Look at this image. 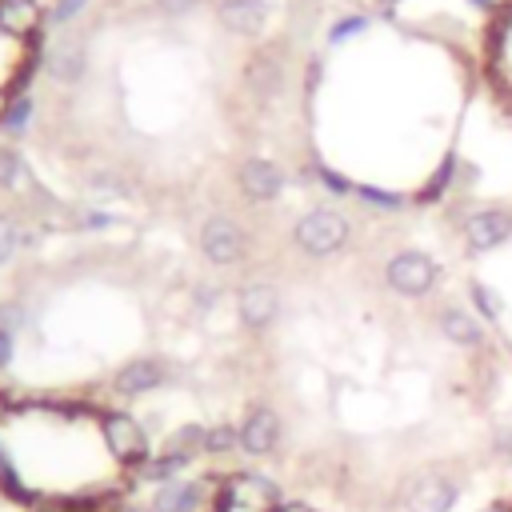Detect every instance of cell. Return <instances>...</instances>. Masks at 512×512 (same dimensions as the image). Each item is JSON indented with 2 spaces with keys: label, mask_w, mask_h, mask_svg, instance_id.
Instances as JSON below:
<instances>
[{
  "label": "cell",
  "mask_w": 512,
  "mask_h": 512,
  "mask_svg": "<svg viewBox=\"0 0 512 512\" xmlns=\"http://www.w3.org/2000/svg\"><path fill=\"white\" fill-rule=\"evenodd\" d=\"M288 240H292V248H296L300 256H308V260H328V256H336V252L348 248V240H352V220H348L340 208H332V204H316V208H304V212L292 220Z\"/></svg>",
  "instance_id": "cell-1"
},
{
  "label": "cell",
  "mask_w": 512,
  "mask_h": 512,
  "mask_svg": "<svg viewBox=\"0 0 512 512\" xmlns=\"http://www.w3.org/2000/svg\"><path fill=\"white\" fill-rule=\"evenodd\" d=\"M440 260L424 248H396L388 260H384V284L392 296L400 300H424L440 288Z\"/></svg>",
  "instance_id": "cell-2"
},
{
  "label": "cell",
  "mask_w": 512,
  "mask_h": 512,
  "mask_svg": "<svg viewBox=\"0 0 512 512\" xmlns=\"http://www.w3.org/2000/svg\"><path fill=\"white\" fill-rule=\"evenodd\" d=\"M96 424H100V440H104V452L112 456V464L120 468H140L148 456H152V436L148 428L124 412V408H100L96 412Z\"/></svg>",
  "instance_id": "cell-3"
},
{
  "label": "cell",
  "mask_w": 512,
  "mask_h": 512,
  "mask_svg": "<svg viewBox=\"0 0 512 512\" xmlns=\"http://www.w3.org/2000/svg\"><path fill=\"white\" fill-rule=\"evenodd\" d=\"M280 484L256 468H236L228 476H220V492H216V508L212 512H272L280 504Z\"/></svg>",
  "instance_id": "cell-4"
},
{
  "label": "cell",
  "mask_w": 512,
  "mask_h": 512,
  "mask_svg": "<svg viewBox=\"0 0 512 512\" xmlns=\"http://www.w3.org/2000/svg\"><path fill=\"white\" fill-rule=\"evenodd\" d=\"M196 248H200V256H204L208 264H216V268H236V264H244L252 240H248V228H244L240 220H232L228 212H212V216H204L200 228H196Z\"/></svg>",
  "instance_id": "cell-5"
},
{
  "label": "cell",
  "mask_w": 512,
  "mask_h": 512,
  "mask_svg": "<svg viewBox=\"0 0 512 512\" xmlns=\"http://www.w3.org/2000/svg\"><path fill=\"white\" fill-rule=\"evenodd\" d=\"M460 240L472 256H488L504 244H512V208L504 204H480L460 216Z\"/></svg>",
  "instance_id": "cell-6"
},
{
  "label": "cell",
  "mask_w": 512,
  "mask_h": 512,
  "mask_svg": "<svg viewBox=\"0 0 512 512\" xmlns=\"http://www.w3.org/2000/svg\"><path fill=\"white\" fill-rule=\"evenodd\" d=\"M240 80H244V92H248V96L264 100V104L280 100L284 88H288V56H284V44H280V40H276V44H260V48L244 60Z\"/></svg>",
  "instance_id": "cell-7"
},
{
  "label": "cell",
  "mask_w": 512,
  "mask_h": 512,
  "mask_svg": "<svg viewBox=\"0 0 512 512\" xmlns=\"http://www.w3.org/2000/svg\"><path fill=\"white\" fill-rule=\"evenodd\" d=\"M220 480L208 476H176L152 488V512H212Z\"/></svg>",
  "instance_id": "cell-8"
},
{
  "label": "cell",
  "mask_w": 512,
  "mask_h": 512,
  "mask_svg": "<svg viewBox=\"0 0 512 512\" xmlns=\"http://www.w3.org/2000/svg\"><path fill=\"white\" fill-rule=\"evenodd\" d=\"M232 180H236V192L248 204H276L288 192V172L272 156H244L236 164Z\"/></svg>",
  "instance_id": "cell-9"
},
{
  "label": "cell",
  "mask_w": 512,
  "mask_h": 512,
  "mask_svg": "<svg viewBox=\"0 0 512 512\" xmlns=\"http://www.w3.org/2000/svg\"><path fill=\"white\" fill-rule=\"evenodd\" d=\"M212 20L224 36L236 40H260L272 28V4L268 0H216Z\"/></svg>",
  "instance_id": "cell-10"
},
{
  "label": "cell",
  "mask_w": 512,
  "mask_h": 512,
  "mask_svg": "<svg viewBox=\"0 0 512 512\" xmlns=\"http://www.w3.org/2000/svg\"><path fill=\"white\" fill-rule=\"evenodd\" d=\"M236 432H240V452L252 456V460H260V456H272V452L280 448V440H284V420H280L276 408L252 404V408L244 412V420L236 424Z\"/></svg>",
  "instance_id": "cell-11"
},
{
  "label": "cell",
  "mask_w": 512,
  "mask_h": 512,
  "mask_svg": "<svg viewBox=\"0 0 512 512\" xmlns=\"http://www.w3.org/2000/svg\"><path fill=\"white\" fill-rule=\"evenodd\" d=\"M280 320V292L268 280H248L236 288V324L248 332H268Z\"/></svg>",
  "instance_id": "cell-12"
},
{
  "label": "cell",
  "mask_w": 512,
  "mask_h": 512,
  "mask_svg": "<svg viewBox=\"0 0 512 512\" xmlns=\"http://www.w3.org/2000/svg\"><path fill=\"white\" fill-rule=\"evenodd\" d=\"M460 500V484L444 472H420L404 484V512H452Z\"/></svg>",
  "instance_id": "cell-13"
},
{
  "label": "cell",
  "mask_w": 512,
  "mask_h": 512,
  "mask_svg": "<svg viewBox=\"0 0 512 512\" xmlns=\"http://www.w3.org/2000/svg\"><path fill=\"white\" fill-rule=\"evenodd\" d=\"M112 392L124 396V400H140V396H152L156 388L168 384V368L156 360V356H132L128 364H120L112 372Z\"/></svg>",
  "instance_id": "cell-14"
},
{
  "label": "cell",
  "mask_w": 512,
  "mask_h": 512,
  "mask_svg": "<svg viewBox=\"0 0 512 512\" xmlns=\"http://www.w3.org/2000/svg\"><path fill=\"white\" fill-rule=\"evenodd\" d=\"M44 72L60 88H76L88 76V48L76 36H60L44 48Z\"/></svg>",
  "instance_id": "cell-15"
},
{
  "label": "cell",
  "mask_w": 512,
  "mask_h": 512,
  "mask_svg": "<svg viewBox=\"0 0 512 512\" xmlns=\"http://www.w3.org/2000/svg\"><path fill=\"white\" fill-rule=\"evenodd\" d=\"M436 328L440 336L452 344V348H464V352H484V340H488V328L484 320L468 308V304H444L436 312Z\"/></svg>",
  "instance_id": "cell-16"
},
{
  "label": "cell",
  "mask_w": 512,
  "mask_h": 512,
  "mask_svg": "<svg viewBox=\"0 0 512 512\" xmlns=\"http://www.w3.org/2000/svg\"><path fill=\"white\" fill-rule=\"evenodd\" d=\"M0 32L20 44H44V4L40 0H0Z\"/></svg>",
  "instance_id": "cell-17"
},
{
  "label": "cell",
  "mask_w": 512,
  "mask_h": 512,
  "mask_svg": "<svg viewBox=\"0 0 512 512\" xmlns=\"http://www.w3.org/2000/svg\"><path fill=\"white\" fill-rule=\"evenodd\" d=\"M456 168H460V152H444L436 164H432V172L424 176V184L412 192V204H420V208H436V204H444L452 192H456Z\"/></svg>",
  "instance_id": "cell-18"
},
{
  "label": "cell",
  "mask_w": 512,
  "mask_h": 512,
  "mask_svg": "<svg viewBox=\"0 0 512 512\" xmlns=\"http://www.w3.org/2000/svg\"><path fill=\"white\" fill-rule=\"evenodd\" d=\"M32 188H36V176H32L28 156L16 144H0V192L28 196Z\"/></svg>",
  "instance_id": "cell-19"
},
{
  "label": "cell",
  "mask_w": 512,
  "mask_h": 512,
  "mask_svg": "<svg viewBox=\"0 0 512 512\" xmlns=\"http://www.w3.org/2000/svg\"><path fill=\"white\" fill-rule=\"evenodd\" d=\"M368 32H372V12L348 8V12H340V16H332V20L324 24V44H328V48H344V44L368 36Z\"/></svg>",
  "instance_id": "cell-20"
},
{
  "label": "cell",
  "mask_w": 512,
  "mask_h": 512,
  "mask_svg": "<svg viewBox=\"0 0 512 512\" xmlns=\"http://www.w3.org/2000/svg\"><path fill=\"white\" fill-rule=\"evenodd\" d=\"M352 200H360L364 208L380 212V216H392V212H404L412 204V196L404 188H384V184H368V180H356V192Z\"/></svg>",
  "instance_id": "cell-21"
},
{
  "label": "cell",
  "mask_w": 512,
  "mask_h": 512,
  "mask_svg": "<svg viewBox=\"0 0 512 512\" xmlns=\"http://www.w3.org/2000/svg\"><path fill=\"white\" fill-rule=\"evenodd\" d=\"M204 436H208V424H200V420H184V424H176V428L164 436V452L184 456L188 464H196V460L204 456Z\"/></svg>",
  "instance_id": "cell-22"
},
{
  "label": "cell",
  "mask_w": 512,
  "mask_h": 512,
  "mask_svg": "<svg viewBox=\"0 0 512 512\" xmlns=\"http://www.w3.org/2000/svg\"><path fill=\"white\" fill-rule=\"evenodd\" d=\"M188 468H192V464H188L184 456H172V452H164V448H160V452H152L140 468H132V480H144V484H152V488H156V484H164V480L184 476Z\"/></svg>",
  "instance_id": "cell-23"
},
{
  "label": "cell",
  "mask_w": 512,
  "mask_h": 512,
  "mask_svg": "<svg viewBox=\"0 0 512 512\" xmlns=\"http://www.w3.org/2000/svg\"><path fill=\"white\" fill-rule=\"evenodd\" d=\"M32 116H36V96L32 92H12L8 108H4V120H0V136L20 140L32 128Z\"/></svg>",
  "instance_id": "cell-24"
},
{
  "label": "cell",
  "mask_w": 512,
  "mask_h": 512,
  "mask_svg": "<svg viewBox=\"0 0 512 512\" xmlns=\"http://www.w3.org/2000/svg\"><path fill=\"white\" fill-rule=\"evenodd\" d=\"M464 296H468V308H472L484 324H500V320H504V296H500L492 284L468 280V284H464Z\"/></svg>",
  "instance_id": "cell-25"
},
{
  "label": "cell",
  "mask_w": 512,
  "mask_h": 512,
  "mask_svg": "<svg viewBox=\"0 0 512 512\" xmlns=\"http://www.w3.org/2000/svg\"><path fill=\"white\" fill-rule=\"evenodd\" d=\"M20 248H24V220L16 212L0 208V268H8Z\"/></svg>",
  "instance_id": "cell-26"
},
{
  "label": "cell",
  "mask_w": 512,
  "mask_h": 512,
  "mask_svg": "<svg viewBox=\"0 0 512 512\" xmlns=\"http://www.w3.org/2000/svg\"><path fill=\"white\" fill-rule=\"evenodd\" d=\"M88 4L92 0H52V4H44V28H56V32L72 28L88 12Z\"/></svg>",
  "instance_id": "cell-27"
},
{
  "label": "cell",
  "mask_w": 512,
  "mask_h": 512,
  "mask_svg": "<svg viewBox=\"0 0 512 512\" xmlns=\"http://www.w3.org/2000/svg\"><path fill=\"white\" fill-rule=\"evenodd\" d=\"M80 188H84L88 196H100V200H112V196H124V192H128V188H124V180H120V172H112V168L88 172Z\"/></svg>",
  "instance_id": "cell-28"
},
{
  "label": "cell",
  "mask_w": 512,
  "mask_h": 512,
  "mask_svg": "<svg viewBox=\"0 0 512 512\" xmlns=\"http://www.w3.org/2000/svg\"><path fill=\"white\" fill-rule=\"evenodd\" d=\"M240 448V432L236 424H208V436H204V456H228Z\"/></svg>",
  "instance_id": "cell-29"
},
{
  "label": "cell",
  "mask_w": 512,
  "mask_h": 512,
  "mask_svg": "<svg viewBox=\"0 0 512 512\" xmlns=\"http://www.w3.org/2000/svg\"><path fill=\"white\" fill-rule=\"evenodd\" d=\"M112 224H116V216L108 208H80V212H72V228H80V232H108Z\"/></svg>",
  "instance_id": "cell-30"
},
{
  "label": "cell",
  "mask_w": 512,
  "mask_h": 512,
  "mask_svg": "<svg viewBox=\"0 0 512 512\" xmlns=\"http://www.w3.org/2000/svg\"><path fill=\"white\" fill-rule=\"evenodd\" d=\"M24 324H28V308H24V300H0V328L12 332V336H20Z\"/></svg>",
  "instance_id": "cell-31"
},
{
  "label": "cell",
  "mask_w": 512,
  "mask_h": 512,
  "mask_svg": "<svg viewBox=\"0 0 512 512\" xmlns=\"http://www.w3.org/2000/svg\"><path fill=\"white\" fill-rule=\"evenodd\" d=\"M204 0H152V8L164 16V20H188Z\"/></svg>",
  "instance_id": "cell-32"
},
{
  "label": "cell",
  "mask_w": 512,
  "mask_h": 512,
  "mask_svg": "<svg viewBox=\"0 0 512 512\" xmlns=\"http://www.w3.org/2000/svg\"><path fill=\"white\" fill-rule=\"evenodd\" d=\"M192 304H196L200 312H212V308L220 304V288H216V284H204V280H200V284L192 288Z\"/></svg>",
  "instance_id": "cell-33"
},
{
  "label": "cell",
  "mask_w": 512,
  "mask_h": 512,
  "mask_svg": "<svg viewBox=\"0 0 512 512\" xmlns=\"http://www.w3.org/2000/svg\"><path fill=\"white\" fill-rule=\"evenodd\" d=\"M16 340H20V336H12V332L0 328V372H8V368L16 364Z\"/></svg>",
  "instance_id": "cell-34"
},
{
  "label": "cell",
  "mask_w": 512,
  "mask_h": 512,
  "mask_svg": "<svg viewBox=\"0 0 512 512\" xmlns=\"http://www.w3.org/2000/svg\"><path fill=\"white\" fill-rule=\"evenodd\" d=\"M492 448H496L504 460H512V424H496V432H492Z\"/></svg>",
  "instance_id": "cell-35"
},
{
  "label": "cell",
  "mask_w": 512,
  "mask_h": 512,
  "mask_svg": "<svg viewBox=\"0 0 512 512\" xmlns=\"http://www.w3.org/2000/svg\"><path fill=\"white\" fill-rule=\"evenodd\" d=\"M472 12H480V16H496V12H504L508 8V0H464Z\"/></svg>",
  "instance_id": "cell-36"
},
{
  "label": "cell",
  "mask_w": 512,
  "mask_h": 512,
  "mask_svg": "<svg viewBox=\"0 0 512 512\" xmlns=\"http://www.w3.org/2000/svg\"><path fill=\"white\" fill-rule=\"evenodd\" d=\"M104 512H152V504H136V500H112Z\"/></svg>",
  "instance_id": "cell-37"
},
{
  "label": "cell",
  "mask_w": 512,
  "mask_h": 512,
  "mask_svg": "<svg viewBox=\"0 0 512 512\" xmlns=\"http://www.w3.org/2000/svg\"><path fill=\"white\" fill-rule=\"evenodd\" d=\"M272 512H316V508H312L308 500H280Z\"/></svg>",
  "instance_id": "cell-38"
},
{
  "label": "cell",
  "mask_w": 512,
  "mask_h": 512,
  "mask_svg": "<svg viewBox=\"0 0 512 512\" xmlns=\"http://www.w3.org/2000/svg\"><path fill=\"white\" fill-rule=\"evenodd\" d=\"M484 512H512V500H492Z\"/></svg>",
  "instance_id": "cell-39"
},
{
  "label": "cell",
  "mask_w": 512,
  "mask_h": 512,
  "mask_svg": "<svg viewBox=\"0 0 512 512\" xmlns=\"http://www.w3.org/2000/svg\"><path fill=\"white\" fill-rule=\"evenodd\" d=\"M4 108H8V92L0 88V120H4Z\"/></svg>",
  "instance_id": "cell-40"
}]
</instances>
